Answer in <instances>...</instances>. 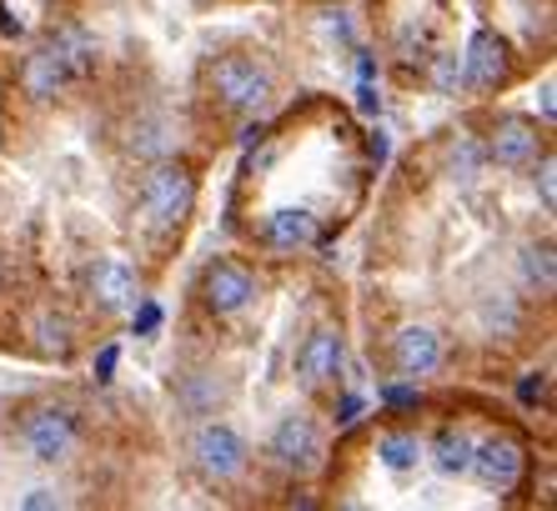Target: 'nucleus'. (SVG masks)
<instances>
[{
	"instance_id": "f257e3e1",
	"label": "nucleus",
	"mask_w": 557,
	"mask_h": 511,
	"mask_svg": "<svg viewBox=\"0 0 557 511\" xmlns=\"http://www.w3.org/2000/svg\"><path fill=\"white\" fill-rule=\"evenodd\" d=\"M191 201H196V180L186 176L182 166H156L151 176L141 180V221H146V230H156V236L176 230L186 216H191Z\"/></svg>"
},
{
	"instance_id": "f03ea898",
	"label": "nucleus",
	"mask_w": 557,
	"mask_h": 511,
	"mask_svg": "<svg viewBox=\"0 0 557 511\" xmlns=\"http://www.w3.org/2000/svg\"><path fill=\"white\" fill-rule=\"evenodd\" d=\"M211 90H216V101L226 111H261V105L272 101V71L251 55H221L211 65Z\"/></svg>"
},
{
	"instance_id": "7ed1b4c3",
	"label": "nucleus",
	"mask_w": 557,
	"mask_h": 511,
	"mask_svg": "<svg viewBox=\"0 0 557 511\" xmlns=\"http://www.w3.org/2000/svg\"><path fill=\"white\" fill-rule=\"evenodd\" d=\"M267 451H272V461L282 466V472L311 476L317 466H322V457H326V441H322V432H317V422H311L307 411H292V416L276 422Z\"/></svg>"
},
{
	"instance_id": "20e7f679",
	"label": "nucleus",
	"mask_w": 557,
	"mask_h": 511,
	"mask_svg": "<svg viewBox=\"0 0 557 511\" xmlns=\"http://www.w3.org/2000/svg\"><path fill=\"white\" fill-rule=\"evenodd\" d=\"M191 461L201 466V476L207 482H236V476L247 472V441H242V432L226 422H207L201 432L191 436Z\"/></svg>"
},
{
	"instance_id": "39448f33",
	"label": "nucleus",
	"mask_w": 557,
	"mask_h": 511,
	"mask_svg": "<svg viewBox=\"0 0 557 511\" xmlns=\"http://www.w3.org/2000/svg\"><path fill=\"white\" fill-rule=\"evenodd\" d=\"M21 447H26L36 461L55 466V461H65L71 451H76V416H71L65 407L30 411L26 426H21Z\"/></svg>"
},
{
	"instance_id": "423d86ee",
	"label": "nucleus",
	"mask_w": 557,
	"mask_h": 511,
	"mask_svg": "<svg viewBox=\"0 0 557 511\" xmlns=\"http://www.w3.org/2000/svg\"><path fill=\"white\" fill-rule=\"evenodd\" d=\"M201 296L216 316H242V311L257 301V276L236 261H211L207 266V282H201Z\"/></svg>"
},
{
	"instance_id": "0eeeda50",
	"label": "nucleus",
	"mask_w": 557,
	"mask_h": 511,
	"mask_svg": "<svg viewBox=\"0 0 557 511\" xmlns=\"http://www.w3.org/2000/svg\"><path fill=\"white\" fill-rule=\"evenodd\" d=\"M342 357H347V341H342L337 326H322V332H311L307 346L297 351V382L307 391H322L342 376Z\"/></svg>"
},
{
	"instance_id": "6e6552de",
	"label": "nucleus",
	"mask_w": 557,
	"mask_h": 511,
	"mask_svg": "<svg viewBox=\"0 0 557 511\" xmlns=\"http://www.w3.org/2000/svg\"><path fill=\"white\" fill-rule=\"evenodd\" d=\"M467 476H478L487 491L507 497V491L522 482V447L512 441V436H493V441H482V447L472 451V466H467Z\"/></svg>"
},
{
	"instance_id": "1a4fd4ad",
	"label": "nucleus",
	"mask_w": 557,
	"mask_h": 511,
	"mask_svg": "<svg viewBox=\"0 0 557 511\" xmlns=\"http://www.w3.org/2000/svg\"><path fill=\"white\" fill-rule=\"evenodd\" d=\"M86 286H91V301L101 311H111V316H121V311H131L136 301H141V291H136V271L121 261V256H101L91 266V276H86Z\"/></svg>"
},
{
	"instance_id": "9d476101",
	"label": "nucleus",
	"mask_w": 557,
	"mask_h": 511,
	"mask_svg": "<svg viewBox=\"0 0 557 511\" xmlns=\"http://www.w3.org/2000/svg\"><path fill=\"white\" fill-rule=\"evenodd\" d=\"M392 361H397L403 382H428L442 366V336L432 326H403L397 341H392Z\"/></svg>"
},
{
	"instance_id": "9b49d317",
	"label": "nucleus",
	"mask_w": 557,
	"mask_h": 511,
	"mask_svg": "<svg viewBox=\"0 0 557 511\" xmlns=\"http://www.w3.org/2000/svg\"><path fill=\"white\" fill-rule=\"evenodd\" d=\"M71 80H81L76 65L65 61V51L55 46V36H51V40H46V46H40V51L26 61V90L36 96V101H51L55 90H65Z\"/></svg>"
},
{
	"instance_id": "f8f14e48",
	"label": "nucleus",
	"mask_w": 557,
	"mask_h": 511,
	"mask_svg": "<svg viewBox=\"0 0 557 511\" xmlns=\"http://www.w3.org/2000/svg\"><path fill=\"white\" fill-rule=\"evenodd\" d=\"M507 61H512L507 40L497 36V30H478L462 55V76L472 80V86H497V80L507 76Z\"/></svg>"
},
{
	"instance_id": "ddd939ff",
	"label": "nucleus",
	"mask_w": 557,
	"mask_h": 511,
	"mask_svg": "<svg viewBox=\"0 0 557 511\" xmlns=\"http://www.w3.org/2000/svg\"><path fill=\"white\" fill-rule=\"evenodd\" d=\"M537 151H543V141H537V130H532L528 121H497L493 141H487V161H497V166H507V171L532 166Z\"/></svg>"
},
{
	"instance_id": "4468645a",
	"label": "nucleus",
	"mask_w": 557,
	"mask_h": 511,
	"mask_svg": "<svg viewBox=\"0 0 557 511\" xmlns=\"http://www.w3.org/2000/svg\"><path fill=\"white\" fill-rule=\"evenodd\" d=\"M261 230H267V241L276 251H301V246L317 241V216H311L307 205H276L272 216L261 221Z\"/></svg>"
},
{
	"instance_id": "2eb2a0df",
	"label": "nucleus",
	"mask_w": 557,
	"mask_h": 511,
	"mask_svg": "<svg viewBox=\"0 0 557 511\" xmlns=\"http://www.w3.org/2000/svg\"><path fill=\"white\" fill-rule=\"evenodd\" d=\"M376 457H382V466H387L392 476H407V472H417V466H422L428 447H422L412 432H387L382 441H376Z\"/></svg>"
},
{
	"instance_id": "dca6fc26",
	"label": "nucleus",
	"mask_w": 557,
	"mask_h": 511,
	"mask_svg": "<svg viewBox=\"0 0 557 511\" xmlns=\"http://www.w3.org/2000/svg\"><path fill=\"white\" fill-rule=\"evenodd\" d=\"M472 451H478V441H472L467 432H442L432 461H437L442 476H467V466H472Z\"/></svg>"
},
{
	"instance_id": "f3484780",
	"label": "nucleus",
	"mask_w": 557,
	"mask_h": 511,
	"mask_svg": "<svg viewBox=\"0 0 557 511\" xmlns=\"http://www.w3.org/2000/svg\"><path fill=\"white\" fill-rule=\"evenodd\" d=\"M522 282L532 286L537 296H553V286H557V261H553V246H528L522 251Z\"/></svg>"
},
{
	"instance_id": "a211bd4d",
	"label": "nucleus",
	"mask_w": 557,
	"mask_h": 511,
	"mask_svg": "<svg viewBox=\"0 0 557 511\" xmlns=\"http://www.w3.org/2000/svg\"><path fill=\"white\" fill-rule=\"evenodd\" d=\"M482 161H487V151H482L472 136H462V141L453 146V180H462V186H472V180L482 176Z\"/></svg>"
},
{
	"instance_id": "6ab92c4d",
	"label": "nucleus",
	"mask_w": 557,
	"mask_h": 511,
	"mask_svg": "<svg viewBox=\"0 0 557 511\" xmlns=\"http://www.w3.org/2000/svg\"><path fill=\"white\" fill-rule=\"evenodd\" d=\"M482 326H487V336H512L518 332V307L507 296H497V301L482 307Z\"/></svg>"
},
{
	"instance_id": "aec40b11",
	"label": "nucleus",
	"mask_w": 557,
	"mask_h": 511,
	"mask_svg": "<svg viewBox=\"0 0 557 511\" xmlns=\"http://www.w3.org/2000/svg\"><path fill=\"white\" fill-rule=\"evenodd\" d=\"M40 346L55 351V357H65V351H71V321L65 316H40Z\"/></svg>"
},
{
	"instance_id": "412c9836",
	"label": "nucleus",
	"mask_w": 557,
	"mask_h": 511,
	"mask_svg": "<svg viewBox=\"0 0 557 511\" xmlns=\"http://www.w3.org/2000/svg\"><path fill=\"white\" fill-rule=\"evenodd\" d=\"M532 186H537V196H543V205L553 211L557 205V186H553V155H543L537 161V176H532Z\"/></svg>"
},
{
	"instance_id": "4be33fe9",
	"label": "nucleus",
	"mask_w": 557,
	"mask_h": 511,
	"mask_svg": "<svg viewBox=\"0 0 557 511\" xmlns=\"http://www.w3.org/2000/svg\"><path fill=\"white\" fill-rule=\"evenodd\" d=\"M457 76H462V61H457V55H442V61H437V71H432V80H437V90H442V96H447V90L457 86Z\"/></svg>"
},
{
	"instance_id": "5701e85b",
	"label": "nucleus",
	"mask_w": 557,
	"mask_h": 511,
	"mask_svg": "<svg viewBox=\"0 0 557 511\" xmlns=\"http://www.w3.org/2000/svg\"><path fill=\"white\" fill-rule=\"evenodd\" d=\"M131 311H136V307H131ZM156 326H161V307H156V301H146V307L136 311V332H141V336H151Z\"/></svg>"
},
{
	"instance_id": "b1692460",
	"label": "nucleus",
	"mask_w": 557,
	"mask_h": 511,
	"mask_svg": "<svg viewBox=\"0 0 557 511\" xmlns=\"http://www.w3.org/2000/svg\"><path fill=\"white\" fill-rule=\"evenodd\" d=\"M116 346H101V357H96V382H111V376H116Z\"/></svg>"
},
{
	"instance_id": "393cba45",
	"label": "nucleus",
	"mask_w": 557,
	"mask_h": 511,
	"mask_svg": "<svg viewBox=\"0 0 557 511\" xmlns=\"http://www.w3.org/2000/svg\"><path fill=\"white\" fill-rule=\"evenodd\" d=\"M21 507H30V511H46V507H61V497H55V491H46V486H40V491H30V497L21 501Z\"/></svg>"
},
{
	"instance_id": "a878e982",
	"label": "nucleus",
	"mask_w": 557,
	"mask_h": 511,
	"mask_svg": "<svg viewBox=\"0 0 557 511\" xmlns=\"http://www.w3.org/2000/svg\"><path fill=\"white\" fill-rule=\"evenodd\" d=\"M357 416H362V397H347V401H342V416H337V422H342V426H351Z\"/></svg>"
}]
</instances>
